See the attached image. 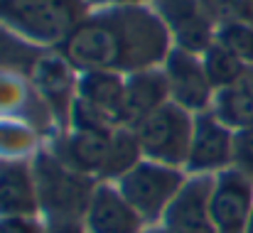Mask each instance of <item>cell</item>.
<instances>
[{
	"instance_id": "6da1fadb",
	"label": "cell",
	"mask_w": 253,
	"mask_h": 233,
	"mask_svg": "<svg viewBox=\"0 0 253 233\" xmlns=\"http://www.w3.org/2000/svg\"><path fill=\"white\" fill-rule=\"evenodd\" d=\"M172 35L163 17L143 5L101 7L88 12L62 44L72 69L138 74L165 64Z\"/></svg>"
},
{
	"instance_id": "7a4b0ae2",
	"label": "cell",
	"mask_w": 253,
	"mask_h": 233,
	"mask_svg": "<svg viewBox=\"0 0 253 233\" xmlns=\"http://www.w3.org/2000/svg\"><path fill=\"white\" fill-rule=\"evenodd\" d=\"M86 0H0V22L37 44H64L86 15Z\"/></svg>"
},
{
	"instance_id": "3957f363",
	"label": "cell",
	"mask_w": 253,
	"mask_h": 233,
	"mask_svg": "<svg viewBox=\"0 0 253 233\" xmlns=\"http://www.w3.org/2000/svg\"><path fill=\"white\" fill-rule=\"evenodd\" d=\"M35 187L40 196V206L49 214L52 226L77 224L79 216L86 214L88 199L93 194L86 174L67 167L57 155L40 153L32 164Z\"/></svg>"
},
{
	"instance_id": "277c9868",
	"label": "cell",
	"mask_w": 253,
	"mask_h": 233,
	"mask_svg": "<svg viewBox=\"0 0 253 233\" xmlns=\"http://www.w3.org/2000/svg\"><path fill=\"white\" fill-rule=\"evenodd\" d=\"M133 133L140 145V153L148 159L177 167L187 164L189 159L194 120L189 118V111L169 101L153 116H148L140 125H135Z\"/></svg>"
},
{
	"instance_id": "5b68a950",
	"label": "cell",
	"mask_w": 253,
	"mask_h": 233,
	"mask_svg": "<svg viewBox=\"0 0 253 233\" xmlns=\"http://www.w3.org/2000/svg\"><path fill=\"white\" fill-rule=\"evenodd\" d=\"M184 182L187 179L174 167L145 159V162H138L133 169H128L121 177L118 189L126 196V201L140 214V219L150 224V221L163 219L169 201L177 196Z\"/></svg>"
},
{
	"instance_id": "8992f818",
	"label": "cell",
	"mask_w": 253,
	"mask_h": 233,
	"mask_svg": "<svg viewBox=\"0 0 253 233\" xmlns=\"http://www.w3.org/2000/svg\"><path fill=\"white\" fill-rule=\"evenodd\" d=\"M209 214L216 233H246L253 214V179L241 167L221 169L209 196Z\"/></svg>"
},
{
	"instance_id": "52a82bcc",
	"label": "cell",
	"mask_w": 253,
	"mask_h": 233,
	"mask_svg": "<svg viewBox=\"0 0 253 233\" xmlns=\"http://www.w3.org/2000/svg\"><path fill=\"white\" fill-rule=\"evenodd\" d=\"M163 74L168 78L169 101L179 108L204 113L207 106L214 101V86L204 72L199 54L172 47L163 64Z\"/></svg>"
},
{
	"instance_id": "ba28073f",
	"label": "cell",
	"mask_w": 253,
	"mask_h": 233,
	"mask_svg": "<svg viewBox=\"0 0 253 233\" xmlns=\"http://www.w3.org/2000/svg\"><path fill=\"white\" fill-rule=\"evenodd\" d=\"M155 7L168 25L174 47L192 54H204L214 44L216 30L199 0H155Z\"/></svg>"
},
{
	"instance_id": "9c48e42d",
	"label": "cell",
	"mask_w": 253,
	"mask_h": 233,
	"mask_svg": "<svg viewBox=\"0 0 253 233\" xmlns=\"http://www.w3.org/2000/svg\"><path fill=\"white\" fill-rule=\"evenodd\" d=\"M236 157V135L226 128L214 113H199L194 118L192 148L187 169L192 172H214L226 169Z\"/></svg>"
},
{
	"instance_id": "30bf717a",
	"label": "cell",
	"mask_w": 253,
	"mask_h": 233,
	"mask_svg": "<svg viewBox=\"0 0 253 233\" xmlns=\"http://www.w3.org/2000/svg\"><path fill=\"white\" fill-rule=\"evenodd\" d=\"M211 187L214 179L202 174L187 179L163 214V229L169 233H216L209 214Z\"/></svg>"
},
{
	"instance_id": "8fae6325",
	"label": "cell",
	"mask_w": 253,
	"mask_h": 233,
	"mask_svg": "<svg viewBox=\"0 0 253 233\" xmlns=\"http://www.w3.org/2000/svg\"><path fill=\"white\" fill-rule=\"evenodd\" d=\"M140 214L126 201L121 189L108 184L96 187L84 214L86 233H140Z\"/></svg>"
},
{
	"instance_id": "7c38bea8",
	"label": "cell",
	"mask_w": 253,
	"mask_h": 233,
	"mask_svg": "<svg viewBox=\"0 0 253 233\" xmlns=\"http://www.w3.org/2000/svg\"><path fill=\"white\" fill-rule=\"evenodd\" d=\"M169 103L168 78L160 69H145L126 78L123 106H121V128L133 130L158 108Z\"/></svg>"
},
{
	"instance_id": "4fadbf2b",
	"label": "cell",
	"mask_w": 253,
	"mask_h": 233,
	"mask_svg": "<svg viewBox=\"0 0 253 233\" xmlns=\"http://www.w3.org/2000/svg\"><path fill=\"white\" fill-rule=\"evenodd\" d=\"M40 196L35 174L22 162L0 164V216H35Z\"/></svg>"
},
{
	"instance_id": "5bb4252c",
	"label": "cell",
	"mask_w": 253,
	"mask_h": 233,
	"mask_svg": "<svg viewBox=\"0 0 253 233\" xmlns=\"http://www.w3.org/2000/svg\"><path fill=\"white\" fill-rule=\"evenodd\" d=\"M113 133L116 130H108V133H74L69 138L62 140V148H59V159L77 169L79 174H101L103 177V169L108 164V157H111V148H113Z\"/></svg>"
},
{
	"instance_id": "9a60e30c",
	"label": "cell",
	"mask_w": 253,
	"mask_h": 233,
	"mask_svg": "<svg viewBox=\"0 0 253 233\" xmlns=\"http://www.w3.org/2000/svg\"><path fill=\"white\" fill-rule=\"evenodd\" d=\"M82 98L93 111H98L113 128H121V106H123V91L126 78L113 72H84L77 83Z\"/></svg>"
},
{
	"instance_id": "2e32d148",
	"label": "cell",
	"mask_w": 253,
	"mask_h": 233,
	"mask_svg": "<svg viewBox=\"0 0 253 233\" xmlns=\"http://www.w3.org/2000/svg\"><path fill=\"white\" fill-rule=\"evenodd\" d=\"M214 116L239 133L253 128V67H246L234 86L214 93Z\"/></svg>"
},
{
	"instance_id": "e0dca14e",
	"label": "cell",
	"mask_w": 253,
	"mask_h": 233,
	"mask_svg": "<svg viewBox=\"0 0 253 233\" xmlns=\"http://www.w3.org/2000/svg\"><path fill=\"white\" fill-rule=\"evenodd\" d=\"M69 64L67 59H44L40 62L37 67V83H40V91L42 96L49 101V106L57 111V113H67V106H69V93H72V74H69Z\"/></svg>"
},
{
	"instance_id": "ac0fdd59",
	"label": "cell",
	"mask_w": 253,
	"mask_h": 233,
	"mask_svg": "<svg viewBox=\"0 0 253 233\" xmlns=\"http://www.w3.org/2000/svg\"><path fill=\"white\" fill-rule=\"evenodd\" d=\"M202 64H204V72H207V77L211 81L214 91H221V88L234 86L239 78L244 77V72H246V64L241 59H236L231 52H226L216 42L204 52Z\"/></svg>"
},
{
	"instance_id": "d6986e66",
	"label": "cell",
	"mask_w": 253,
	"mask_h": 233,
	"mask_svg": "<svg viewBox=\"0 0 253 233\" xmlns=\"http://www.w3.org/2000/svg\"><path fill=\"white\" fill-rule=\"evenodd\" d=\"M214 42L241 59L246 67H253V25L251 22H229L219 25Z\"/></svg>"
},
{
	"instance_id": "ffe728a7",
	"label": "cell",
	"mask_w": 253,
	"mask_h": 233,
	"mask_svg": "<svg viewBox=\"0 0 253 233\" xmlns=\"http://www.w3.org/2000/svg\"><path fill=\"white\" fill-rule=\"evenodd\" d=\"M207 17L219 27L229 22H251L253 25V0H199Z\"/></svg>"
},
{
	"instance_id": "44dd1931",
	"label": "cell",
	"mask_w": 253,
	"mask_h": 233,
	"mask_svg": "<svg viewBox=\"0 0 253 233\" xmlns=\"http://www.w3.org/2000/svg\"><path fill=\"white\" fill-rule=\"evenodd\" d=\"M239 167L253 177V128L236 133V157Z\"/></svg>"
},
{
	"instance_id": "7402d4cb",
	"label": "cell",
	"mask_w": 253,
	"mask_h": 233,
	"mask_svg": "<svg viewBox=\"0 0 253 233\" xmlns=\"http://www.w3.org/2000/svg\"><path fill=\"white\" fill-rule=\"evenodd\" d=\"M0 233H44L32 216H0Z\"/></svg>"
},
{
	"instance_id": "603a6c76",
	"label": "cell",
	"mask_w": 253,
	"mask_h": 233,
	"mask_svg": "<svg viewBox=\"0 0 253 233\" xmlns=\"http://www.w3.org/2000/svg\"><path fill=\"white\" fill-rule=\"evenodd\" d=\"M143 0H86V5H93V7H123V5H140Z\"/></svg>"
},
{
	"instance_id": "cb8c5ba5",
	"label": "cell",
	"mask_w": 253,
	"mask_h": 233,
	"mask_svg": "<svg viewBox=\"0 0 253 233\" xmlns=\"http://www.w3.org/2000/svg\"><path fill=\"white\" fill-rule=\"evenodd\" d=\"M49 233H79L77 224H59V226H52Z\"/></svg>"
},
{
	"instance_id": "d4e9b609",
	"label": "cell",
	"mask_w": 253,
	"mask_h": 233,
	"mask_svg": "<svg viewBox=\"0 0 253 233\" xmlns=\"http://www.w3.org/2000/svg\"><path fill=\"white\" fill-rule=\"evenodd\" d=\"M246 233H253V214H251V221H249V229H246Z\"/></svg>"
},
{
	"instance_id": "484cf974",
	"label": "cell",
	"mask_w": 253,
	"mask_h": 233,
	"mask_svg": "<svg viewBox=\"0 0 253 233\" xmlns=\"http://www.w3.org/2000/svg\"><path fill=\"white\" fill-rule=\"evenodd\" d=\"M148 233H169V231H165V229H158V231H148Z\"/></svg>"
}]
</instances>
